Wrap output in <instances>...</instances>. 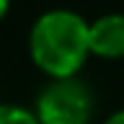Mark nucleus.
<instances>
[{"mask_svg":"<svg viewBox=\"0 0 124 124\" xmlns=\"http://www.w3.org/2000/svg\"><path fill=\"white\" fill-rule=\"evenodd\" d=\"M91 23L70 8L44 10L29 29V57L46 78H75L91 57Z\"/></svg>","mask_w":124,"mask_h":124,"instance_id":"nucleus-1","label":"nucleus"},{"mask_svg":"<svg viewBox=\"0 0 124 124\" xmlns=\"http://www.w3.org/2000/svg\"><path fill=\"white\" fill-rule=\"evenodd\" d=\"M41 124H91L96 114V98L88 83L80 78H49L34 101Z\"/></svg>","mask_w":124,"mask_h":124,"instance_id":"nucleus-2","label":"nucleus"},{"mask_svg":"<svg viewBox=\"0 0 124 124\" xmlns=\"http://www.w3.org/2000/svg\"><path fill=\"white\" fill-rule=\"evenodd\" d=\"M91 57L122 60L124 57V13H103L91 21Z\"/></svg>","mask_w":124,"mask_h":124,"instance_id":"nucleus-3","label":"nucleus"},{"mask_svg":"<svg viewBox=\"0 0 124 124\" xmlns=\"http://www.w3.org/2000/svg\"><path fill=\"white\" fill-rule=\"evenodd\" d=\"M0 124H41L34 108L18 103H0Z\"/></svg>","mask_w":124,"mask_h":124,"instance_id":"nucleus-4","label":"nucleus"},{"mask_svg":"<svg viewBox=\"0 0 124 124\" xmlns=\"http://www.w3.org/2000/svg\"><path fill=\"white\" fill-rule=\"evenodd\" d=\"M103 124H124V108H119V111H114V114H108L106 119H103Z\"/></svg>","mask_w":124,"mask_h":124,"instance_id":"nucleus-5","label":"nucleus"},{"mask_svg":"<svg viewBox=\"0 0 124 124\" xmlns=\"http://www.w3.org/2000/svg\"><path fill=\"white\" fill-rule=\"evenodd\" d=\"M8 10H10V0H0V21L8 16Z\"/></svg>","mask_w":124,"mask_h":124,"instance_id":"nucleus-6","label":"nucleus"}]
</instances>
